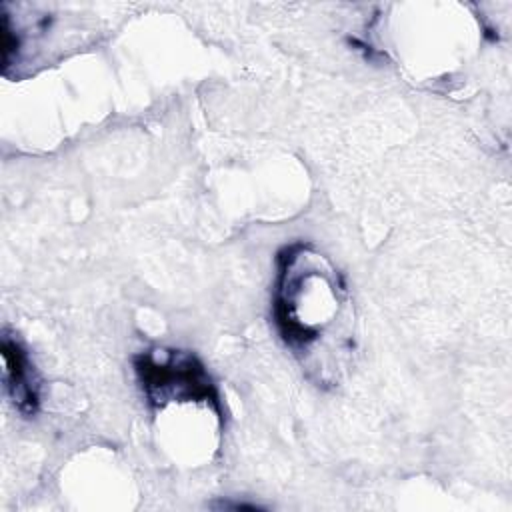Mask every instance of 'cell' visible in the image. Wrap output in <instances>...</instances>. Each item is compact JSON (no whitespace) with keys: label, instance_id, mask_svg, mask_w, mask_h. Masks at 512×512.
<instances>
[{"label":"cell","instance_id":"1","mask_svg":"<svg viewBox=\"0 0 512 512\" xmlns=\"http://www.w3.org/2000/svg\"><path fill=\"white\" fill-rule=\"evenodd\" d=\"M272 310L280 338L306 376L322 388L338 386L352 366L356 314L330 258L312 244L286 246L278 254Z\"/></svg>","mask_w":512,"mask_h":512},{"label":"cell","instance_id":"2","mask_svg":"<svg viewBox=\"0 0 512 512\" xmlns=\"http://www.w3.org/2000/svg\"><path fill=\"white\" fill-rule=\"evenodd\" d=\"M148 402L162 410L170 404H204L222 416L216 386L202 362L182 350L152 348L134 360Z\"/></svg>","mask_w":512,"mask_h":512},{"label":"cell","instance_id":"3","mask_svg":"<svg viewBox=\"0 0 512 512\" xmlns=\"http://www.w3.org/2000/svg\"><path fill=\"white\" fill-rule=\"evenodd\" d=\"M0 350L4 360V388L10 402L24 416L36 414L40 404V386L26 350L6 330L2 332Z\"/></svg>","mask_w":512,"mask_h":512}]
</instances>
